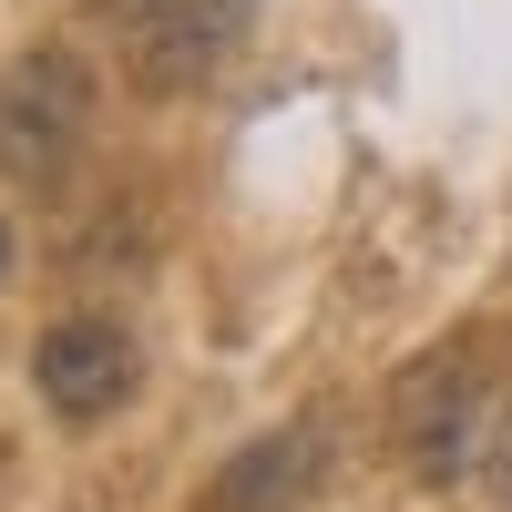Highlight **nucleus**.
<instances>
[{"label":"nucleus","instance_id":"2","mask_svg":"<svg viewBox=\"0 0 512 512\" xmlns=\"http://www.w3.org/2000/svg\"><path fill=\"white\" fill-rule=\"evenodd\" d=\"M82 134H93V72L72 52H21L0 72V175L52 185L82 154Z\"/></svg>","mask_w":512,"mask_h":512},{"label":"nucleus","instance_id":"6","mask_svg":"<svg viewBox=\"0 0 512 512\" xmlns=\"http://www.w3.org/2000/svg\"><path fill=\"white\" fill-rule=\"evenodd\" d=\"M0 277H11V226H0Z\"/></svg>","mask_w":512,"mask_h":512},{"label":"nucleus","instance_id":"3","mask_svg":"<svg viewBox=\"0 0 512 512\" xmlns=\"http://www.w3.org/2000/svg\"><path fill=\"white\" fill-rule=\"evenodd\" d=\"M31 390L52 420H103L123 390H134V328L103 318V308H82V318H52L41 328V349H31Z\"/></svg>","mask_w":512,"mask_h":512},{"label":"nucleus","instance_id":"5","mask_svg":"<svg viewBox=\"0 0 512 512\" xmlns=\"http://www.w3.org/2000/svg\"><path fill=\"white\" fill-rule=\"evenodd\" d=\"M318 461H328V420L297 410V420H277V431H256L226 472H216L205 512H287V502L318 492Z\"/></svg>","mask_w":512,"mask_h":512},{"label":"nucleus","instance_id":"1","mask_svg":"<svg viewBox=\"0 0 512 512\" xmlns=\"http://www.w3.org/2000/svg\"><path fill=\"white\" fill-rule=\"evenodd\" d=\"M492 431V379L472 349H431V359H410L400 369V390H390V451H400V472L410 482H461L472 472V451Z\"/></svg>","mask_w":512,"mask_h":512},{"label":"nucleus","instance_id":"4","mask_svg":"<svg viewBox=\"0 0 512 512\" xmlns=\"http://www.w3.org/2000/svg\"><path fill=\"white\" fill-rule=\"evenodd\" d=\"M236 21H246V0H134L123 11V72L144 93H185L236 52Z\"/></svg>","mask_w":512,"mask_h":512}]
</instances>
